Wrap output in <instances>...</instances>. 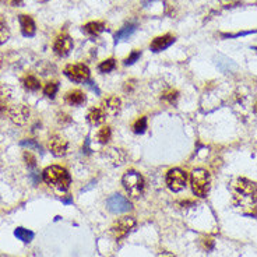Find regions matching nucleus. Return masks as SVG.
<instances>
[{"label":"nucleus","mask_w":257,"mask_h":257,"mask_svg":"<svg viewBox=\"0 0 257 257\" xmlns=\"http://www.w3.org/2000/svg\"><path fill=\"white\" fill-rule=\"evenodd\" d=\"M233 201L236 206L246 208H256L257 203V183L246 178H238L232 183Z\"/></svg>","instance_id":"nucleus-1"},{"label":"nucleus","mask_w":257,"mask_h":257,"mask_svg":"<svg viewBox=\"0 0 257 257\" xmlns=\"http://www.w3.org/2000/svg\"><path fill=\"white\" fill-rule=\"evenodd\" d=\"M42 179L45 181L46 184H49L60 191L69 190L70 184H72V178H70V174L67 172V169L59 165L48 166L42 172Z\"/></svg>","instance_id":"nucleus-2"},{"label":"nucleus","mask_w":257,"mask_h":257,"mask_svg":"<svg viewBox=\"0 0 257 257\" xmlns=\"http://www.w3.org/2000/svg\"><path fill=\"white\" fill-rule=\"evenodd\" d=\"M210 174L206 169H194L191 172V190L197 196V197H207L208 191H210Z\"/></svg>","instance_id":"nucleus-3"},{"label":"nucleus","mask_w":257,"mask_h":257,"mask_svg":"<svg viewBox=\"0 0 257 257\" xmlns=\"http://www.w3.org/2000/svg\"><path fill=\"white\" fill-rule=\"evenodd\" d=\"M122 183L125 190L129 193V196H132L134 199L140 197L144 190V179L137 171H127L123 178H122Z\"/></svg>","instance_id":"nucleus-4"},{"label":"nucleus","mask_w":257,"mask_h":257,"mask_svg":"<svg viewBox=\"0 0 257 257\" xmlns=\"http://www.w3.org/2000/svg\"><path fill=\"white\" fill-rule=\"evenodd\" d=\"M136 226V220L133 217H122L119 218L117 221H115V224L112 225L110 228V233L112 236L116 239V241H120L126 238L129 233L132 232Z\"/></svg>","instance_id":"nucleus-5"},{"label":"nucleus","mask_w":257,"mask_h":257,"mask_svg":"<svg viewBox=\"0 0 257 257\" xmlns=\"http://www.w3.org/2000/svg\"><path fill=\"white\" fill-rule=\"evenodd\" d=\"M187 174L179 168H174L166 174V184L172 191H181L186 187Z\"/></svg>","instance_id":"nucleus-6"},{"label":"nucleus","mask_w":257,"mask_h":257,"mask_svg":"<svg viewBox=\"0 0 257 257\" xmlns=\"http://www.w3.org/2000/svg\"><path fill=\"white\" fill-rule=\"evenodd\" d=\"M107 208L112 214H123L133 208L130 200L126 199L122 194H112L107 200Z\"/></svg>","instance_id":"nucleus-7"},{"label":"nucleus","mask_w":257,"mask_h":257,"mask_svg":"<svg viewBox=\"0 0 257 257\" xmlns=\"http://www.w3.org/2000/svg\"><path fill=\"white\" fill-rule=\"evenodd\" d=\"M65 74L69 80H72L73 83H85L90 78V69L83 65H69L65 69Z\"/></svg>","instance_id":"nucleus-8"},{"label":"nucleus","mask_w":257,"mask_h":257,"mask_svg":"<svg viewBox=\"0 0 257 257\" xmlns=\"http://www.w3.org/2000/svg\"><path fill=\"white\" fill-rule=\"evenodd\" d=\"M30 115H31V110L24 104L13 105L8 108V116L13 120V123H16L17 126L27 125L30 120Z\"/></svg>","instance_id":"nucleus-9"},{"label":"nucleus","mask_w":257,"mask_h":257,"mask_svg":"<svg viewBox=\"0 0 257 257\" xmlns=\"http://www.w3.org/2000/svg\"><path fill=\"white\" fill-rule=\"evenodd\" d=\"M73 49V39L67 34H60L58 38L55 39L53 43V50L55 53L60 58H66L67 55Z\"/></svg>","instance_id":"nucleus-10"},{"label":"nucleus","mask_w":257,"mask_h":257,"mask_svg":"<svg viewBox=\"0 0 257 257\" xmlns=\"http://www.w3.org/2000/svg\"><path fill=\"white\" fill-rule=\"evenodd\" d=\"M49 148L50 152L55 155V157H65L67 154V149H69V143L65 140L62 136H52L49 140Z\"/></svg>","instance_id":"nucleus-11"},{"label":"nucleus","mask_w":257,"mask_h":257,"mask_svg":"<svg viewBox=\"0 0 257 257\" xmlns=\"http://www.w3.org/2000/svg\"><path fill=\"white\" fill-rule=\"evenodd\" d=\"M175 37L171 35V34H165V35H161V37H157L154 38L152 42L149 43V49L152 52H162V50L168 49L171 45L175 43Z\"/></svg>","instance_id":"nucleus-12"},{"label":"nucleus","mask_w":257,"mask_h":257,"mask_svg":"<svg viewBox=\"0 0 257 257\" xmlns=\"http://www.w3.org/2000/svg\"><path fill=\"white\" fill-rule=\"evenodd\" d=\"M18 23L21 27V34L27 37V38H31L37 33V24L34 21V18L31 16H27V14H20L18 16Z\"/></svg>","instance_id":"nucleus-13"},{"label":"nucleus","mask_w":257,"mask_h":257,"mask_svg":"<svg viewBox=\"0 0 257 257\" xmlns=\"http://www.w3.org/2000/svg\"><path fill=\"white\" fill-rule=\"evenodd\" d=\"M120 107H122V102L115 95H110L102 102V110L108 116H116L120 112Z\"/></svg>","instance_id":"nucleus-14"},{"label":"nucleus","mask_w":257,"mask_h":257,"mask_svg":"<svg viewBox=\"0 0 257 257\" xmlns=\"http://www.w3.org/2000/svg\"><path fill=\"white\" fill-rule=\"evenodd\" d=\"M105 31V23L102 21H91L83 25V33L88 37H98Z\"/></svg>","instance_id":"nucleus-15"},{"label":"nucleus","mask_w":257,"mask_h":257,"mask_svg":"<svg viewBox=\"0 0 257 257\" xmlns=\"http://www.w3.org/2000/svg\"><path fill=\"white\" fill-rule=\"evenodd\" d=\"M65 100L69 105H73V107H80L85 104V94L80 90H73V91H69L65 95Z\"/></svg>","instance_id":"nucleus-16"},{"label":"nucleus","mask_w":257,"mask_h":257,"mask_svg":"<svg viewBox=\"0 0 257 257\" xmlns=\"http://www.w3.org/2000/svg\"><path fill=\"white\" fill-rule=\"evenodd\" d=\"M21 84H23V87H24L25 90H28V91H38L39 88H41V83H39V80L33 74H28L25 75L21 78Z\"/></svg>","instance_id":"nucleus-17"},{"label":"nucleus","mask_w":257,"mask_h":257,"mask_svg":"<svg viewBox=\"0 0 257 257\" xmlns=\"http://www.w3.org/2000/svg\"><path fill=\"white\" fill-rule=\"evenodd\" d=\"M87 119H88V122H90L92 126H98V125H101L104 120H105V113H104V110H102V109L92 108L91 110L88 112Z\"/></svg>","instance_id":"nucleus-18"},{"label":"nucleus","mask_w":257,"mask_h":257,"mask_svg":"<svg viewBox=\"0 0 257 257\" xmlns=\"http://www.w3.org/2000/svg\"><path fill=\"white\" fill-rule=\"evenodd\" d=\"M14 236H16L18 241L24 242V243H30L34 239V232L30 229H25L23 226H18L14 229Z\"/></svg>","instance_id":"nucleus-19"},{"label":"nucleus","mask_w":257,"mask_h":257,"mask_svg":"<svg viewBox=\"0 0 257 257\" xmlns=\"http://www.w3.org/2000/svg\"><path fill=\"white\" fill-rule=\"evenodd\" d=\"M107 157L115 164V165H122L123 162H125V152L122 151V149H116V148H110L108 149V152H107Z\"/></svg>","instance_id":"nucleus-20"},{"label":"nucleus","mask_w":257,"mask_h":257,"mask_svg":"<svg viewBox=\"0 0 257 257\" xmlns=\"http://www.w3.org/2000/svg\"><path fill=\"white\" fill-rule=\"evenodd\" d=\"M134 31H136V24L125 25L123 28H120V30L116 33V35H115V41L119 42V41H123V39H127Z\"/></svg>","instance_id":"nucleus-21"},{"label":"nucleus","mask_w":257,"mask_h":257,"mask_svg":"<svg viewBox=\"0 0 257 257\" xmlns=\"http://www.w3.org/2000/svg\"><path fill=\"white\" fill-rule=\"evenodd\" d=\"M110 137H112V130H110L109 126H104L102 129H100V132L97 134V139H98V141H100L101 144H107V143H109Z\"/></svg>","instance_id":"nucleus-22"},{"label":"nucleus","mask_w":257,"mask_h":257,"mask_svg":"<svg viewBox=\"0 0 257 257\" xmlns=\"http://www.w3.org/2000/svg\"><path fill=\"white\" fill-rule=\"evenodd\" d=\"M178 97H179V92L176 91V90H166V91L162 92V95H161V98L165 101L166 104H171V105H174L176 104V101H178Z\"/></svg>","instance_id":"nucleus-23"},{"label":"nucleus","mask_w":257,"mask_h":257,"mask_svg":"<svg viewBox=\"0 0 257 257\" xmlns=\"http://www.w3.org/2000/svg\"><path fill=\"white\" fill-rule=\"evenodd\" d=\"M115 67H116V62H115V59H107V60L101 62V65L98 66V69H100L101 73H110L112 70H115Z\"/></svg>","instance_id":"nucleus-24"},{"label":"nucleus","mask_w":257,"mask_h":257,"mask_svg":"<svg viewBox=\"0 0 257 257\" xmlns=\"http://www.w3.org/2000/svg\"><path fill=\"white\" fill-rule=\"evenodd\" d=\"M59 90V84L56 81H49V83L45 85L43 88V94L48 97V98H55L56 92Z\"/></svg>","instance_id":"nucleus-25"},{"label":"nucleus","mask_w":257,"mask_h":257,"mask_svg":"<svg viewBox=\"0 0 257 257\" xmlns=\"http://www.w3.org/2000/svg\"><path fill=\"white\" fill-rule=\"evenodd\" d=\"M146 129H147V117L146 116L137 119L134 122V125H133V130H134V133H137V134H143V133L146 132Z\"/></svg>","instance_id":"nucleus-26"},{"label":"nucleus","mask_w":257,"mask_h":257,"mask_svg":"<svg viewBox=\"0 0 257 257\" xmlns=\"http://www.w3.org/2000/svg\"><path fill=\"white\" fill-rule=\"evenodd\" d=\"M10 38V30L6 23L0 21V45L6 43Z\"/></svg>","instance_id":"nucleus-27"},{"label":"nucleus","mask_w":257,"mask_h":257,"mask_svg":"<svg viewBox=\"0 0 257 257\" xmlns=\"http://www.w3.org/2000/svg\"><path fill=\"white\" fill-rule=\"evenodd\" d=\"M24 161L28 168H35V166H37V158L34 157L33 152H31L30 149L24 152Z\"/></svg>","instance_id":"nucleus-28"},{"label":"nucleus","mask_w":257,"mask_h":257,"mask_svg":"<svg viewBox=\"0 0 257 257\" xmlns=\"http://www.w3.org/2000/svg\"><path fill=\"white\" fill-rule=\"evenodd\" d=\"M140 56H141L140 50H133L132 53L129 55V58L125 59V62H123L125 66H130V65H133L134 62H137V60L140 59Z\"/></svg>","instance_id":"nucleus-29"},{"label":"nucleus","mask_w":257,"mask_h":257,"mask_svg":"<svg viewBox=\"0 0 257 257\" xmlns=\"http://www.w3.org/2000/svg\"><path fill=\"white\" fill-rule=\"evenodd\" d=\"M20 144H21L23 147H27V148L30 149V151H31V149H38V151H42L41 146H39V144H38V143H37L35 140H31V139H28V140H23L21 143H20Z\"/></svg>","instance_id":"nucleus-30"},{"label":"nucleus","mask_w":257,"mask_h":257,"mask_svg":"<svg viewBox=\"0 0 257 257\" xmlns=\"http://www.w3.org/2000/svg\"><path fill=\"white\" fill-rule=\"evenodd\" d=\"M203 249L206 250V252H210V250L214 249V241L213 239H203Z\"/></svg>","instance_id":"nucleus-31"},{"label":"nucleus","mask_w":257,"mask_h":257,"mask_svg":"<svg viewBox=\"0 0 257 257\" xmlns=\"http://www.w3.org/2000/svg\"><path fill=\"white\" fill-rule=\"evenodd\" d=\"M6 110H8L7 108V102L4 98H0V116L6 113Z\"/></svg>","instance_id":"nucleus-32"},{"label":"nucleus","mask_w":257,"mask_h":257,"mask_svg":"<svg viewBox=\"0 0 257 257\" xmlns=\"http://www.w3.org/2000/svg\"><path fill=\"white\" fill-rule=\"evenodd\" d=\"M10 4L11 6H21L23 4V0H10Z\"/></svg>","instance_id":"nucleus-33"},{"label":"nucleus","mask_w":257,"mask_h":257,"mask_svg":"<svg viewBox=\"0 0 257 257\" xmlns=\"http://www.w3.org/2000/svg\"><path fill=\"white\" fill-rule=\"evenodd\" d=\"M62 201H63L65 204H70V203H73V199H72V197H69V199H62Z\"/></svg>","instance_id":"nucleus-34"},{"label":"nucleus","mask_w":257,"mask_h":257,"mask_svg":"<svg viewBox=\"0 0 257 257\" xmlns=\"http://www.w3.org/2000/svg\"><path fill=\"white\" fill-rule=\"evenodd\" d=\"M255 110H256V113H257V102H256V105H255Z\"/></svg>","instance_id":"nucleus-35"},{"label":"nucleus","mask_w":257,"mask_h":257,"mask_svg":"<svg viewBox=\"0 0 257 257\" xmlns=\"http://www.w3.org/2000/svg\"><path fill=\"white\" fill-rule=\"evenodd\" d=\"M39 1H43V3H45V1H48V0H39Z\"/></svg>","instance_id":"nucleus-36"},{"label":"nucleus","mask_w":257,"mask_h":257,"mask_svg":"<svg viewBox=\"0 0 257 257\" xmlns=\"http://www.w3.org/2000/svg\"><path fill=\"white\" fill-rule=\"evenodd\" d=\"M0 67H1V58H0Z\"/></svg>","instance_id":"nucleus-37"}]
</instances>
